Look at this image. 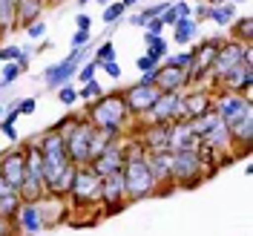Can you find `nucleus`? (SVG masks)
<instances>
[{"instance_id":"obj_37","label":"nucleus","mask_w":253,"mask_h":236,"mask_svg":"<svg viewBox=\"0 0 253 236\" xmlns=\"http://www.w3.org/2000/svg\"><path fill=\"white\" fill-rule=\"evenodd\" d=\"M23 49H17V47H3L0 49V63H9V61H17V55H20Z\"/></svg>"},{"instance_id":"obj_17","label":"nucleus","mask_w":253,"mask_h":236,"mask_svg":"<svg viewBox=\"0 0 253 236\" xmlns=\"http://www.w3.org/2000/svg\"><path fill=\"white\" fill-rule=\"evenodd\" d=\"M207 110H213V101L207 93H190L187 98L181 95V107H178V121H190V118H199Z\"/></svg>"},{"instance_id":"obj_44","label":"nucleus","mask_w":253,"mask_h":236,"mask_svg":"<svg viewBox=\"0 0 253 236\" xmlns=\"http://www.w3.org/2000/svg\"><path fill=\"white\" fill-rule=\"evenodd\" d=\"M173 9H175V15H178V17H190V15H193L190 3H173Z\"/></svg>"},{"instance_id":"obj_20","label":"nucleus","mask_w":253,"mask_h":236,"mask_svg":"<svg viewBox=\"0 0 253 236\" xmlns=\"http://www.w3.org/2000/svg\"><path fill=\"white\" fill-rule=\"evenodd\" d=\"M170 144V124H150L144 133V150L147 153H156V150H167Z\"/></svg>"},{"instance_id":"obj_38","label":"nucleus","mask_w":253,"mask_h":236,"mask_svg":"<svg viewBox=\"0 0 253 236\" xmlns=\"http://www.w3.org/2000/svg\"><path fill=\"white\" fill-rule=\"evenodd\" d=\"M107 75H112V78H121V63H115V61H104V63H98Z\"/></svg>"},{"instance_id":"obj_10","label":"nucleus","mask_w":253,"mask_h":236,"mask_svg":"<svg viewBox=\"0 0 253 236\" xmlns=\"http://www.w3.org/2000/svg\"><path fill=\"white\" fill-rule=\"evenodd\" d=\"M251 61V55H248V44L242 47V44H224V47H219V52H216V58H213V72H216V78H221L224 72H230L233 66H239V63Z\"/></svg>"},{"instance_id":"obj_13","label":"nucleus","mask_w":253,"mask_h":236,"mask_svg":"<svg viewBox=\"0 0 253 236\" xmlns=\"http://www.w3.org/2000/svg\"><path fill=\"white\" fill-rule=\"evenodd\" d=\"M0 176L9 182L12 190H20L23 176H26V150H12L0 158Z\"/></svg>"},{"instance_id":"obj_1","label":"nucleus","mask_w":253,"mask_h":236,"mask_svg":"<svg viewBox=\"0 0 253 236\" xmlns=\"http://www.w3.org/2000/svg\"><path fill=\"white\" fill-rule=\"evenodd\" d=\"M124 188H126V202H141L147 196L156 193V182H153V173H150V164H147V150L132 144L129 153L124 158Z\"/></svg>"},{"instance_id":"obj_47","label":"nucleus","mask_w":253,"mask_h":236,"mask_svg":"<svg viewBox=\"0 0 253 236\" xmlns=\"http://www.w3.org/2000/svg\"><path fill=\"white\" fill-rule=\"evenodd\" d=\"M0 236H12V219H0Z\"/></svg>"},{"instance_id":"obj_3","label":"nucleus","mask_w":253,"mask_h":236,"mask_svg":"<svg viewBox=\"0 0 253 236\" xmlns=\"http://www.w3.org/2000/svg\"><path fill=\"white\" fill-rule=\"evenodd\" d=\"M38 150H41V161H43V182H46V190L58 182V176L72 164L69 156H66V147H63V136L61 133H46L43 136V142L38 144Z\"/></svg>"},{"instance_id":"obj_30","label":"nucleus","mask_w":253,"mask_h":236,"mask_svg":"<svg viewBox=\"0 0 253 236\" xmlns=\"http://www.w3.org/2000/svg\"><path fill=\"white\" fill-rule=\"evenodd\" d=\"M0 72H3V75H0V90H3V87H9L12 81H17V75H20V66L9 61V63H3V69H0Z\"/></svg>"},{"instance_id":"obj_28","label":"nucleus","mask_w":253,"mask_h":236,"mask_svg":"<svg viewBox=\"0 0 253 236\" xmlns=\"http://www.w3.org/2000/svg\"><path fill=\"white\" fill-rule=\"evenodd\" d=\"M147 44H150L147 55H150L153 61H161V58H167V41H164V38H158V35H147Z\"/></svg>"},{"instance_id":"obj_24","label":"nucleus","mask_w":253,"mask_h":236,"mask_svg":"<svg viewBox=\"0 0 253 236\" xmlns=\"http://www.w3.org/2000/svg\"><path fill=\"white\" fill-rule=\"evenodd\" d=\"M230 139H233V142H242L245 147H251V142H253V112L245 115L239 124L230 127Z\"/></svg>"},{"instance_id":"obj_39","label":"nucleus","mask_w":253,"mask_h":236,"mask_svg":"<svg viewBox=\"0 0 253 236\" xmlns=\"http://www.w3.org/2000/svg\"><path fill=\"white\" fill-rule=\"evenodd\" d=\"M135 66H138L141 72H153V69H156V66H158V61H153L150 55H141V58L135 61Z\"/></svg>"},{"instance_id":"obj_16","label":"nucleus","mask_w":253,"mask_h":236,"mask_svg":"<svg viewBox=\"0 0 253 236\" xmlns=\"http://www.w3.org/2000/svg\"><path fill=\"white\" fill-rule=\"evenodd\" d=\"M147 164H150V173L153 182H170L173 185V153L170 150H156V153H147Z\"/></svg>"},{"instance_id":"obj_26","label":"nucleus","mask_w":253,"mask_h":236,"mask_svg":"<svg viewBox=\"0 0 253 236\" xmlns=\"http://www.w3.org/2000/svg\"><path fill=\"white\" fill-rule=\"evenodd\" d=\"M173 26H175V41H178V44H190V41L196 38V32H199L193 17H178Z\"/></svg>"},{"instance_id":"obj_11","label":"nucleus","mask_w":253,"mask_h":236,"mask_svg":"<svg viewBox=\"0 0 253 236\" xmlns=\"http://www.w3.org/2000/svg\"><path fill=\"white\" fill-rule=\"evenodd\" d=\"M158 95H161L158 87L132 84L126 93H121V98H124V104H126V110H129V112H150V110H153V104L158 101Z\"/></svg>"},{"instance_id":"obj_6","label":"nucleus","mask_w":253,"mask_h":236,"mask_svg":"<svg viewBox=\"0 0 253 236\" xmlns=\"http://www.w3.org/2000/svg\"><path fill=\"white\" fill-rule=\"evenodd\" d=\"M202 158L196 156V150H178L173 153V185L178 188H193L202 179Z\"/></svg>"},{"instance_id":"obj_52","label":"nucleus","mask_w":253,"mask_h":236,"mask_svg":"<svg viewBox=\"0 0 253 236\" xmlns=\"http://www.w3.org/2000/svg\"><path fill=\"white\" fill-rule=\"evenodd\" d=\"M95 3H110V0H95Z\"/></svg>"},{"instance_id":"obj_7","label":"nucleus","mask_w":253,"mask_h":236,"mask_svg":"<svg viewBox=\"0 0 253 236\" xmlns=\"http://www.w3.org/2000/svg\"><path fill=\"white\" fill-rule=\"evenodd\" d=\"M213 110H216V115L221 118V124H227V130H230V127L239 124L245 115H251L253 104H251V98H248V95L227 93V95H221V98H219V104H216Z\"/></svg>"},{"instance_id":"obj_29","label":"nucleus","mask_w":253,"mask_h":236,"mask_svg":"<svg viewBox=\"0 0 253 236\" xmlns=\"http://www.w3.org/2000/svg\"><path fill=\"white\" fill-rule=\"evenodd\" d=\"M167 66H175V69H187V72H193V69H196V52H181V55L170 58Z\"/></svg>"},{"instance_id":"obj_50","label":"nucleus","mask_w":253,"mask_h":236,"mask_svg":"<svg viewBox=\"0 0 253 236\" xmlns=\"http://www.w3.org/2000/svg\"><path fill=\"white\" fill-rule=\"evenodd\" d=\"M121 3H124V6H132V3H138V0H121Z\"/></svg>"},{"instance_id":"obj_5","label":"nucleus","mask_w":253,"mask_h":236,"mask_svg":"<svg viewBox=\"0 0 253 236\" xmlns=\"http://www.w3.org/2000/svg\"><path fill=\"white\" fill-rule=\"evenodd\" d=\"M69 196H72L75 205H95V202H101V176L95 173L89 164H75Z\"/></svg>"},{"instance_id":"obj_41","label":"nucleus","mask_w":253,"mask_h":236,"mask_svg":"<svg viewBox=\"0 0 253 236\" xmlns=\"http://www.w3.org/2000/svg\"><path fill=\"white\" fill-rule=\"evenodd\" d=\"M147 29H150V35H161V32H164L161 15H158V17H150V20H147Z\"/></svg>"},{"instance_id":"obj_31","label":"nucleus","mask_w":253,"mask_h":236,"mask_svg":"<svg viewBox=\"0 0 253 236\" xmlns=\"http://www.w3.org/2000/svg\"><path fill=\"white\" fill-rule=\"evenodd\" d=\"M124 12H126V6L121 3V0H118V3H110V6L104 9V20H107V23H115V20L124 17Z\"/></svg>"},{"instance_id":"obj_45","label":"nucleus","mask_w":253,"mask_h":236,"mask_svg":"<svg viewBox=\"0 0 253 236\" xmlns=\"http://www.w3.org/2000/svg\"><path fill=\"white\" fill-rule=\"evenodd\" d=\"M156 78H158V66L153 69V72H144L138 84H147V87H156Z\"/></svg>"},{"instance_id":"obj_15","label":"nucleus","mask_w":253,"mask_h":236,"mask_svg":"<svg viewBox=\"0 0 253 236\" xmlns=\"http://www.w3.org/2000/svg\"><path fill=\"white\" fill-rule=\"evenodd\" d=\"M199 142H202V139L190 130V121H170V144H167L170 153H178V150H196Z\"/></svg>"},{"instance_id":"obj_51","label":"nucleus","mask_w":253,"mask_h":236,"mask_svg":"<svg viewBox=\"0 0 253 236\" xmlns=\"http://www.w3.org/2000/svg\"><path fill=\"white\" fill-rule=\"evenodd\" d=\"M210 3H213V6H219V3H224V0H210Z\"/></svg>"},{"instance_id":"obj_22","label":"nucleus","mask_w":253,"mask_h":236,"mask_svg":"<svg viewBox=\"0 0 253 236\" xmlns=\"http://www.w3.org/2000/svg\"><path fill=\"white\" fill-rule=\"evenodd\" d=\"M202 142L207 144V147H213L216 153L219 150H230V144H233V139H230V130H227V124H216V127H210L205 136H202Z\"/></svg>"},{"instance_id":"obj_19","label":"nucleus","mask_w":253,"mask_h":236,"mask_svg":"<svg viewBox=\"0 0 253 236\" xmlns=\"http://www.w3.org/2000/svg\"><path fill=\"white\" fill-rule=\"evenodd\" d=\"M15 222H17V228H20L26 236L38 234V231L43 228V225H41V213H38V202H23L20 210H17Z\"/></svg>"},{"instance_id":"obj_43","label":"nucleus","mask_w":253,"mask_h":236,"mask_svg":"<svg viewBox=\"0 0 253 236\" xmlns=\"http://www.w3.org/2000/svg\"><path fill=\"white\" fill-rule=\"evenodd\" d=\"M86 41H89V32H84V29H78L72 35V47H84Z\"/></svg>"},{"instance_id":"obj_32","label":"nucleus","mask_w":253,"mask_h":236,"mask_svg":"<svg viewBox=\"0 0 253 236\" xmlns=\"http://www.w3.org/2000/svg\"><path fill=\"white\" fill-rule=\"evenodd\" d=\"M78 98H86V101H95V98H101V84H98V81H86V84L81 87Z\"/></svg>"},{"instance_id":"obj_54","label":"nucleus","mask_w":253,"mask_h":236,"mask_svg":"<svg viewBox=\"0 0 253 236\" xmlns=\"http://www.w3.org/2000/svg\"><path fill=\"white\" fill-rule=\"evenodd\" d=\"M0 112H3V104H0Z\"/></svg>"},{"instance_id":"obj_48","label":"nucleus","mask_w":253,"mask_h":236,"mask_svg":"<svg viewBox=\"0 0 253 236\" xmlns=\"http://www.w3.org/2000/svg\"><path fill=\"white\" fill-rule=\"evenodd\" d=\"M3 133H6V139H12V142L17 139V133H15V124H3Z\"/></svg>"},{"instance_id":"obj_40","label":"nucleus","mask_w":253,"mask_h":236,"mask_svg":"<svg viewBox=\"0 0 253 236\" xmlns=\"http://www.w3.org/2000/svg\"><path fill=\"white\" fill-rule=\"evenodd\" d=\"M15 110H17V115H29V112H35V98H23Z\"/></svg>"},{"instance_id":"obj_4","label":"nucleus","mask_w":253,"mask_h":236,"mask_svg":"<svg viewBox=\"0 0 253 236\" xmlns=\"http://www.w3.org/2000/svg\"><path fill=\"white\" fill-rule=\"evenodd\" d=\"M95 130L92 121H69L66 124V133H63V147H66V156L72 164H89V147H92L95 139Z\"/></svg>"},{"instance_id":"obj_42","label":"nucleus","mask_w":253,"mask_h":236,"mask_svg":"<svg viewBox=\"0 0 253 236\" xmlns=\"http://www.w3.org/2000/svg\"><path fill=\"white\" fill-rule=\"evenodd\" d=\"M29 38H41V35H43V32H46V26H43V23H41V20H35V23H29Z\"/></svg>"},{"instance_id":"obj_9","label":"nucleus","mask_w":253,"mask_h":236,"mask_svg":"<svg viewBox=\"0 0 253 236\" xmlns=\"http://www.w3.org/2000/svg\"><path fill=\"white\" fill-rule=\"evenodd\" d=\"M84 55H86V49L75 47L61 63L49 66V69H46V84H49V87H52V90H58V87H63V84H69V81H72V75L78 72V63H81V58H84Z\"/></svg>"},{"instance_id":"obj_12","label":"nucleus","mask_w":253,"mask_h":236,"mask_svg":"<svg viewBox=\"0 0 253 236\" xmlns=\"http://www.w3.org/2000/svg\"><path fill=\"white\" fill-rule=\"evenodd\" d=\"M124 158H126V150L121 147V144L107 142V147H104V150H101V153L89 161V167H92L98 176H107V173L121 170V167H124Z\"/></svg>"},{"instance_id":"obj_25","label":"nucleus","mask_w":253,"mask_h":236,"mask_svg":"<svg viewBox=\"0 0 253 236\" xmlns=\"http://www.w3.org/2000/svg\"><path fill=\"white\" fill-rule=\"evenodd\" d=\"M233 15H236V3H219V6H210L207 9V17H213L219 26L233 23Z\"/></svg>"},{"instance_id":"obj_35","label":"nucleus","mask_w":253,"mask_h":236,"mask_svg":"<svg viewBox=\"0 0 253 236\" xmlns=\"http://www.w3.org/2000/svg\"><path fill=\"white\" fill-rule=\"evenodd\" d=\"M251 17H242V20H239L236 23V32L239 35H242V41H245V44H251Z\"/></svg>"},{"instance_id":"obj_14","label":"nucleus","mask_w":253,"mask_h":236,"mask_svg":"<svg viewBox=\"0 0 253 236\" xmlns=\"http://www.w3.org/2000/svg\"><path fill=\"white\" fill-rule=\"evenodd\" d=\"M178 107H181V95L178 93H161L158 101L150 110V124H170L178 121Z\"/></svg>"},{"instance_id":"obj_8","label":"nucleus","mask_w":253,"mask_h":236,"mask_svg":"<svg viewBox=\"0 0 253 236\" xmlns=\"http://www.w3.org/2000/svg\"><path fill=\"white\" fill-rule=\"evenodd\" d=\"M101 202H107V207H110L107 213H121V207L126 205V188L121 170L101 176Z\"/></svg>"},{"instance_id":"obj_46","label":"nucleus","mask_w":253,"mask_h":236,"mask_svg":"<svg viewBox=\"0 0 253 236\" xmlns=\"http://www.w3.org/2000/svg\"><path fill=\"white\" fill-rule=\"evenodd\" d=\"M89 23H92V20H89L86 15H78V17H75V26H78V29H84V32H89Z\"/></svg>"},{"instance_id":"obj_55","label":"nucleus","mask_w":253,"mask_h":236,"mask_svg":"<svg viewBox=\"0 0 253 236\" xmlns=\"http://www.w3.org/2000/svg\"><path fill=\"white\" fill-rule=\"evenodd\" d=\"M43 3H46V0H43Z\"/></svg>"},{"instance_id":"obj_18","label":"nucleus","mask_w":253,"mask_h":236,"mask_svg":"<svg viewBox=\"0 0 253 236\" xmlns=\"http://www.w3.org/2000/svg\"><path fill=\"white\" fill-rule=\"evenodd\" d=\"M190 75L187 69H175V66H158V78H156V87L161 93H178L184 84H190Z\"/></svg>"},{"instance_id":"obj_49","label":"nucleus","mask_w":253,"mask_h":236,"mask_svg":"<svg viewBox=\"0 0 253 236\" xmlns=\"http://www.w3.org/2000/svg\"><path fill=\"white\" fill-rule=\"evenodd\" d=\"M9 190H12V188H9V182L0 176V196H3V193H9Z\"/></svg>"},{"instance_id":"obj_36","label":"nucleus","mask_w":253,"mask_h":236,"mask_svg":"<svg viewBox=\"0 0 253 236\" xmlns=\"http://www.w3.org/2000/svg\"><path fill=\"white\" fill-rule=\"evenodd\" d=\"M95 69H98V63H95V61H89L86 66H84V69H78V81H81V84L92 81V78H95Z\"/></svg>"},{"instance_id":"obj_53","label":"nucleus","mask_w":253,"mask_h":236,"mask_svg":"<svg viewBox=\"0 0 253 236\" xmlns=\"http://www.w3.org/2000/svg\"><path fill=\"white\" fill-rule=\"evenodd\" d=\"M46 3H49V0H46ZM52 3H61V0H52Z\"/></svg>"},{"instance_id":"obj_34","label":"nucleus","mask_w":253,"mask_h":236,"mask_svg":"<svg viewBox=\"0 0 253 236\" xmlns=\"http://www.w3.org/2000/svg\"><path fill=\"white\" fill-rule=\"evenodd\" d=\"M112 58H115V47H112L110 41H107V44H101V49H98V55H95V63L112 61Z\"/></svg>"},{"instance_id":"obj_23","label":"nucleus","mask_w":253,"mask_h":236,"mask_svg":"<svg viewBox=\"0 0 253 236\" xmlns=\"http://www.w3.org/2000/svg\"><path fill=\"white\" fill-rule=\"evenodd\" d=\"M20 205H23V199H20L17 190L3 193V196H0V219H15L17 210H20Z\"/></svg>"},{"instance_id":"obj_33","label":"nucleus","mask_w":253,"mask_h":236,"mask_svg":"<svg viewBox=\"0 0 253 236\" xmlns=\"http://www.w3.org/2000/svg\"><path fill=\"white\" fill-rule=\"evenodd\" d=\"M58 98H61V104H66V107H69V104H75V101H78V90H72L69 84H63L61 93H58Z\"/></svg>"},{"instance_id":"obj_21","label":"nucleus","mask_w":253,"mask_h":236,"mask_svg":"<svg viewBox=\"0 0 253 236\" xmlns=\"http://www.w3.org/2000/svg\"><path fill=\"white\" fill-rule=\"evenodd\" d=\"M15 12H17V26H29L41 17L43 0H15Z\"/></svg>"},{"instance_id":"obj_27","label":"nucleus","mask_w":253,"mask_h":236,"mask_svg":"<svg viewBox=\"0 0 253 236\" xmlns=\"http://www.w3.org/2000/svg\"><path fill=\"white\" fill-rule=\"evenodd\" d=\"M17 26V12H15V0H0V32L15 29Z\"/></svg>"},{"instance_id":"obj_2","label":"nucleus","mask_w":253,"mask_h":236,"mask_svg":"<svg viewBox=\"0 0 253 236\" xmlns=\"http://www.w3.org/2000/svg\"><path fill=\"white\" fill-rule=\"evenodd\" d=\"M126 118H129V110H126L124 98L118 93L112 95H101V98H95L92 101V110H89V121H92L95 130H101V133H110L115 136L121 127L126 124Z\"/></svg>"}]
</instances>
